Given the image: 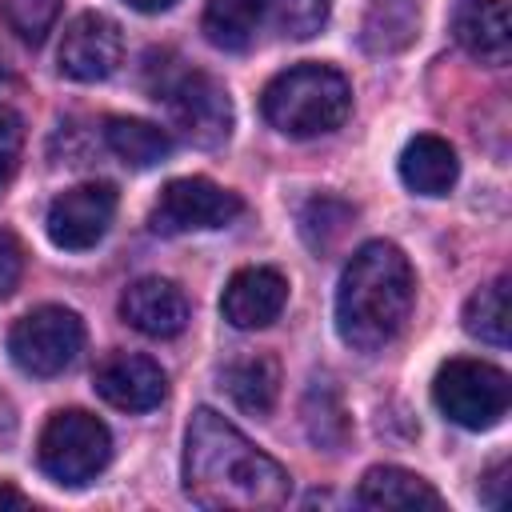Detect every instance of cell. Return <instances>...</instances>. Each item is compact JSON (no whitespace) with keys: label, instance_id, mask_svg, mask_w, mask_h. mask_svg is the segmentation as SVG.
<instances>
[{"label":"cell","instance_id":"27","mask_svg":"<svg viewBox=\"0 0 512 512\" xmlns=\"http://www.w3.org/2000/svg\"><path fill=\"white\" fill-rule=\"evenodd\" d=\"M20 276H24V248H20V240L12 232L0 228V300L16 292Z\"/></svg>","mask_w":512,"mask_h":512},{"label":"cell","instance_id":"7","mask_svg":"<svg viewBox=\"0 0 512 512\" xmlns=\"http://www.w3.org/2000/svg\"><path fill=\"white\" fill-rule=\"evenodd\" d=\"M156 100L168 104L172 124L196 148H216L232 132V100L224 84L208 72H196V68L172 72L168 80L156 84Z\"/></svg>","mask_w":512,"mask_h":512},{"label":"cell","instance_id":"11","mask_svg":"<svg viewBox=\"0 0 512 512\" xmlns=\"http://www.w3.org/2000/svg\"><path fill=\"white\" fill-rule=\"evenodd\" d=\"M96 392L120 412H148L168 396V376L152 356L112 352L96 368Z\"/></svg>","mask_w":512,"mask_h":512},{"label":"cell","instance_id":"21","mask_svg":"<svg viewBox=\"0 0 512 512\" xmlns=\"http://www.w3.org/2000/svg\"><path fill=\"white\" fill-rule=\"evenodd\" d=\"M356 220V208L340 196H312L304 208H300V236L312 252H332L344 232L352 228Z\"/></svg>","mask_w":512,"mask_h":512},{"label":"cell","instance_id":"26","mask_svg":"<svg viewBox=\"0 0 512 512\" xmlns=\"http://www.w3.org/2000/svg\"><path fill=\"white\" fill-rule=\"evenodd\" d=\"M20 152H24V120L8 104H0V188L12 180Z\"/></svg>","mask_w":512,"mask_h":512},{"label":"cell","instance_id":"2","mask_svg":"<svg viewBox=\"0 0 512 512\" xmlns=\"http://www.w3.org/2000/svg\"><path fill=\"white\" fill-rule=\"evenodd\" d=\"M416 300V276L408 256L392 240H368L352 252L336 284V332L356 352H380L392 344Z\"/></svg>","mask_w":512,"mask_h":512},{"label":"cell","instance_id":"5","mask_svg":"<svg viewBox=\"0 0 512 512\" xmlns=\"http://www.w3.org/2000/svg\"><path fill=\"white\" fill-rule=\"evenodd\" d=\"M432 400L452 424H460L468 432H484L508 416L512 384H508L504 368H496L488 360L460 356V360L440 364V372L432 380Z\"/></svg>","mask_w":512,"mask_h":512},{"label":"cell","instance_id":"23","mask_svg":"<svg viewBox=\"0 0 512 512\" xmlns=\"http://www.w3.org/2000/svg\"><path fill=\"white\" fill-rule=\"evenodd\" d=\"M416 24H420V16L408 4H396V0L380 4V8H372L368 24H364V44L372 52H396V48L412 44Z\"/></svg>","mask_w":512,"mask_h":512},{"label":"cell","instance_id":"25","mask_svg":"<svg viewBox=\"0 0 512 512\" xmlns=\"http://www.w3.org/2000/svg\"><path fill=\"white\" fill-rule=\"evenodd\" d=\"M56 16H60V4L56 0H8V24L28 44H40L52 32Z\"/></svg>","mask_w":512,"mask_h":512},{"label":"cell","instance_id":"13","mask_svg":"<svg viewBox=\"0 0 512 512\" xmlns=\"http://www.w3.org/2000/svg\"><path fill=\"white\" fill-rule=\"evenodd\" d=\"M120 316L136 332H144L152 340H168V336H180L184 332L192 308H188V296H184L180 284H172L164 276H140V280H132L124 288Z\"/></svg>","mask_w":512,"mask_h":512},{"label":"cell","instance_id":"19","mask_svg":"<svg viewBox=\"0 0 512 512\" xmlns=\"http://www.w3.org/2000/svg\"><path fill=\"white\" fill-rule=\"evenodd\" d=\"M224 388L248 416H268L280 396V368L272 356H244L224 368Z\"/></svg>","mask_w":512,"mask_h":512},{"label":"cell","instance_id":"10","mask_svg":"<svg viewBox=\"0 0 512 512\" xmlns=\"http://www.w3.org/2000/svg\"><path fill=\"white\" fill-rule=\"evenodd\" d=\"M120 60H124V36L116 20H108L104 12H80L64 24L56 64L68 80H80V84L108 80L120 68Z\"/></svg>","mask_w":512,"mask_h":512},{"label":"cell","instance_id":"9","mask_svg":"<svg viewBox=\"0 0 512 512\" xmlns=\"http://www.w3.org/2000/svg\"><path fill=\"white\" fill-rule=\"evenodd\" d=\"M116 216V188L104 184V180H92V184H76L68 192H60L52 204H48V240L64 252H84V248H96L108 232Z\"/></svg>","mask_w":512,"mask_h":512},{"label":"cell","instance_id":"29","mask_svg":"<svg viewBox=\"0 0 512 512\" xmlns=\"http://www.w3.org/2000/svg\"><path fill=\"white\" fill-rule=\"evenodd\" d=\"M0 508H32V496H24L8 480H0Z\"/></svg>","mask_w":512,"mask_h":512},{"label":"cell","instance_id":"22","mask_svg":"<svg viewBox=\"0 0 512 512\" xmlns=\"http://www.w3.org/2000/svg\"><path fill=\"white\" fill-rule=\"evenodd\" d=\"M304 424H308V436L320 444V448H340L348 440V412L336 396V388L328 380H316L308 388V400H304Z\"/></svg>","mask_w":512,"mask_h":512},{"label":"cell","instance_id":"6","mask_svg":"<svg viewBox=\"0 0 512 512\" xmlns=\"http://www.w3.org/2000/svg\"><path fill=\"white\" fill-rule=\"evenodd\" d=\"M84 348V320L64 304L24 312L8 332V356L28 376H60Z\"/></svg>","mask_w":512,"mask_h":512},{"label":"cell","instance_id":"30","mask_svg":"<svg viewBox=\"0 0 512 512\" xmlns=\"http://www.w3.org/2000/svg\"><path fill=\"white\" fill-rule=\"evenodd\" d=\"M124 4L136 8V12H148V16H152V12H168L176 0H124Z\"/></svg>","mask_w":512,"mask_h":512},{"label":"cell","instance_id":"18","mask_svg":"<svg viewBox=\"0 0 512 512\" xmlns=\"http://www.w3.org/2000/svg\"><path fill=\"white\" fill-rule=\"evenodd\" d=\"M268 0H204V36L224 52H244L260 24Z\"/></svg>","mask_w":512,"mask_h":512},{"label":"cell","instance_id":"12","mask_svg":"<svg viewBox=\"0 0 512 512\" xmlns=\"http://www.w3.org/2000/svg\"><path fill=\"white\" fill-rule=\"evenodd\" d=\"M288 304V280L268 268V264H252V268H240L232 272V280L224 284V296H220V312L232 328H268Z\"/></svg>","mask_w":512,"mask_h":512},{"label":"cell","instance_id":"1","mask_svg":"<svg viewBox=\"0 0 512 512\" xmlns=\"http://www.w3.org/2000/svg\"><path fill=\"white\" fill-rule=\"evenodd\" d=\"M184 492L216 512H264L292 496V476L216 408H196L184 432Z\"/></svg>","mask_w":512,"mask_h":512},{"label":"cell","instance_id":"15","mask_svg":"<svg viewBox=\"0 0 512 512\" xmlns=\"http://www.w3.org/2000/svg\"><path fill=\"white\" fill-rule=\"evenodd\" d=\"M460 176V160L456 148L432 132L412 136L400 152V180L416 192V196H448V188Z\"/></svg>","mask_w":512,"mask_h":512},{"label":"cell","instance_id":"24","mask_svg":"<svg viewBox=\"0 0 512 512\" xmlns=\"http://www.w3.org/2000/svg\"><path fill=\"white\" fill-rule=\"evenodd\" d=\"M272 24L288 40H308L328 24L332 0H268Z\"/></svg>","mask_w":512,"mask_h":512},{"label":"cell","instance_id":"16","mask_svg":"<svg viewBox=\"0 0 512 512\" xmlns=\"http://www.w3.org/2000/svg\"><path fill=\"white\" fill-rule=\"evenodd\" d=\"M356 504L360 508H444V496L416 472L400 468V464H376L364 472L360 488H356Z\"/></svg>","mask_w":512,"mask_h":512},{"label":"cell","instance_id":"28","mask_svg":"<svg viewBox=\"0 0 512 512\" xmlns=\"http://www.w3.org/2000/svg\"><path fill=\"white\" fill-rule=\"evenodd\" d=\"M504 488H508V460H496L480 484V500L488 508H504Z\"/></svg>","mask_w":512,"mask_h":512},{"label":"cell","instance_id":"8","mask_svg":"<svg viewBox=\"0 0 512 512\" xmlns=\"http://www.w3.org/2000/svg\"><path fill=\"white\" fill-rule=\"evenodd\" d=\"M244 212V200L204 176H180L160 188V200L148 212V228L156 236H180V232H204L224 228Z\"/></svg>","mask_w":512,"mask_h":512},{"label":"cell","instance_id":"20","mask_svg":"<svg viewBox=\"0 0 512 512\" xmlns=\"http://www.w3.org/2000/svg\"><path fill=\"white\" fill-rule=\"evenodd\" d=\"M460 320H464L468 336H476L492 348H504L508 344V276H496L492 284L472 292Z\"/></svg>","mask_w":512,"mask_h":512},{"label":"cell","instance_id":"14","mask_svg":"<svg viewBox=\"0 0 512 512\" xmlns=\"http://www.w3.org/2000/svg\"><path fill=\"white\" fill-rule=\"evenodd\" d=\"M452 36L472 60L492 64V68L508 64L512 56L508 0H460L452 12Z\"/></svg>","mask_w":512,"mask_h":512},{"label":"cell","instance_id":"17","mask_svg":"<svg viewBox=\"0 0 512 512\" xmlns=\"http://www.w3.org/2000/svg\"><path fill=\"white\" fill-rule=\"evenodd\" d=\"M104 144L128 164V168H156L172 156V136L136 116H108L104 120Z\"/></svg>","mask_w":512,"mask_h":512},{"label":"cell","instance_id":"3","mask_svg":"<svg viewBox=\"0 0 512 512\" xmlns=\"http://www.w3.org/2000/svg\"><path fill=\"white\" fill-rule=\"evenodd\" d=\"M264 120L296 140L336 132L352 112V88L344 72L328 64H296L268 80L260 96Z\"/></svg>","mask_w":512,"mask_h":512},{"label":"cell","instance_id":"4","mask_svg":"<svg viewBox=\"0 0 512 512\" xmlns=\"http://www.w3.org/2000/svg\"><path fill=\"white\" fill-rule=\"evenodd\" d=\"M36 460H40L48 480H56L64 488H80V484L96 480L108 468V460H112V432L104 428V420H96L84 408L52 412L48 424L40 428Z\"/></svg>","mask_w":512,"mask_h":512}]
</instances>
